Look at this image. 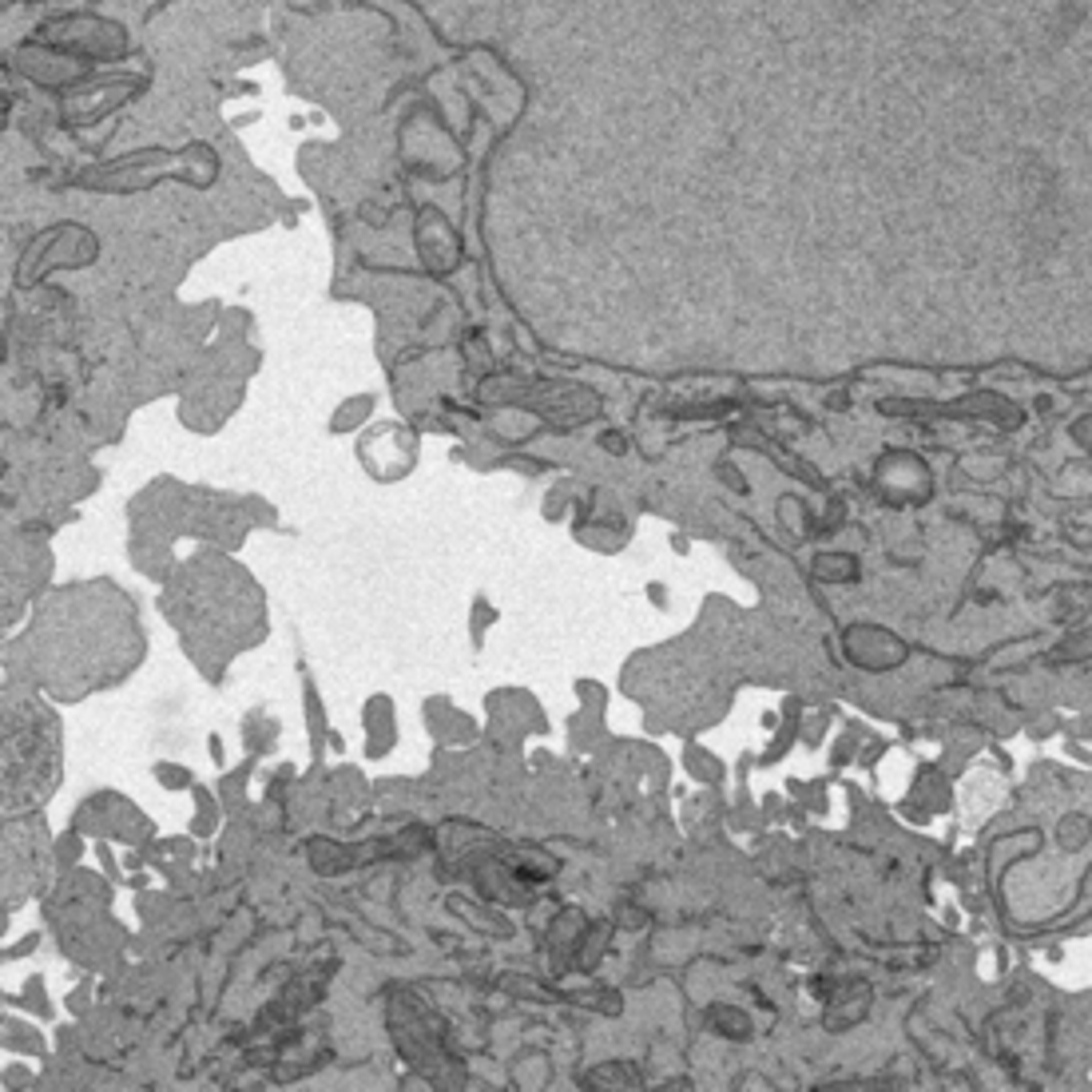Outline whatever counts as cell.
Returning <instances> with one entry per match:
<instances>
[{
	"mask_svg": "<svg viewBox=\"0 0 1092 1092\" xmlns=\"http://www.w3.org/2000/svg\"><path fill=\"white\" fill-rule=\"evenodd\" d=\"M1088 648H1092V640H1088Z\"/></svg>",
	"mask_w": 1092,
	"mask_h": 1092,
	"instance_id": "obj_1",
	"label": "cell"
}]
</instances>
